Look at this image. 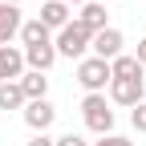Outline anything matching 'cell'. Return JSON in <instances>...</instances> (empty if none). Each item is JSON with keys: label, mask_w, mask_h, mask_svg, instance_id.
I'll return each instance as SVG.
<instances>
[{"label": "cell", "mask_w": 146, "mask_h": 146, "mask_svg": "<svg viewBox=\"0 0 146 146\" xmlns=\"http://www.w3.org/2000/svg\"><path fill=\"white\" fill-rule=\"evenodd\" d=\"M25 146H57V138H49V134H33Z\"/></svg>", "instance_id": "d6986e66"}, {"label": "cell", "mask_w": 146, "mask_h": 146, "mask_svg": "<svg viewBox=\"0 0 146 146\" xmlns=\"http://www.w3.org/2000/svg\"><path fill=\"white\" fill-rule=\"evenodd\" d=\"M25 49L16 45H0V81H21L25 77Z\"/></svg>", "instance_id": "52a82bcc"}, {"label": "cell", "mask_w": 146, "mask_h": 146, "mask_svg": "<svg viewBox=\"0 0 146 146\" xmlns=\"http://www.w3.org/2000/svg\"><path fill=\"white\" fill-rule=\"evenodd\" d=\"M110 73H114V77H142V65H138V57L134 53H122V57H114L110 61Z\"/></svg>", "instance_id": "9a60e30c"}, {"label": "cell", "mask_w": 146, "mask_h": 146, "mask_svg": "<svg viewBox=\"0 0 146 146\" xmlns=\"http://www.w3.org/2000/svg\"><path fill=\"white\" fill-rule=\"evenodd\" d=\"M106 98H110V106H130L134 110L138 102H146V77H114Z\"/></svg>", "instance_id": "277c9868"}, {"label": "cell", "mask_w": 146, "mask_h": 146, "mask_svg": "<svg viewBox=\"0 0 146 146\" xmlns=\"http://www.w3.org/2000/svg\"><path fill=\"white\" fill-rule=\"evenodd\" d=\"M81 122H85V130H94L98 138L114 134V106H110V98L106 94H85L81 98Z\"/></svg>", "instance_id": "7a4b0ae2"}, {"label": "cell", "mask_w": 146, "mask_h": 146, "mask_svg": "<svg viewBox=\"0 0 146 146\" xmlns=\"http://www.w3.org/2000/svg\"><path fill=\"white\" fill-rule=\"evenodd\" d=\"M89 45H94V33H89L77 16L61 29V33H53V49H57V57H69V61H81L89 57Z\"/></svg>", "instance_id": "6da1fadb"}, {"label": "cell", "mask_w": 146, "mask_h": 146, "mask_svg": "<svg viewBox=\"0 0 146 146\" xmlns=\"http://www.w3.org/2000/svg\"><path fill=\"white\" fill-rule=\"evenodd\" d=\"M4 4H16V8H21V4H25V0H4Z\"/></svg>", "instance_id": "7402d4cb"}, {"label": "cell", "mask_w": 146, "mask_h": 146, "mask_svg": "<svg viewBox=\"0 0 146 146\" xmlns=\"http://www.w3.org/2000/svg\"><path fill=\"white\" fill-rule=\"evenodd\" d=\"M21 118H25V126H29L33 134H49V126L57 122V110H53L49 98H41V102H29L21 110Z\"/></svg>", "instance_id": "5b68a950"}, {"label": "cell", "mask_w": 146, "mask_h": 146, "mask_svg": "<svg viewBox=\"0 0 146 146\" xmlns=\"http://www.w3.org/2000/svg\"><path fill=\"white\" fill-rule=\"evenodd\" d=\"M122 45H126V36H122V29H102V33H94V45H89V53L94 57H102V61H114V57H122Z\"/></svg>", "instance_id": "8992f818"}, {"label": "cell", "mask_w": 146, "mask_h": 146, "mask_svg": "<svg viewBox=\"0 0 146 146\" xmlns=\"http://www.w3.org/2000/svg\"><path fill=\"white\" fill-rule=\"evenodd\" d=\"M89 146H134V142H130V138H122V134H106V138L89 142Z\"/></svg>", "instance_id": "e0dca14e"}, {"label": "cell", "mask_w": 146, "mask_h": 146, "mask_svg": "<svg viewBox=\"0 0 146 146\" xmlns=\"http://www.w3.org/2000/svg\"><path fill=\"white\" fill-rule=\"evenodd\" d=\"M134 57H138V65L146 69V36H142V41H138V53H134Z\"/></svg>", "instance_id": "ffe728a7"}, {"label": "cell", "mask_w": 146, "mask_h": 146, "mask_svg": "<svg viewBox=\"0 0 146 146\" xmlns=\"http://www.w3.org/2000/svg\"><path fill=\"white\" fill-rule=\"evenodd\" d=\"M102 4H110V0H102Z\"/></svg>", "instance_id": "603a6c76"}, {"label": "cell", "mask_w": 146, "mask_h": 146, "mask_svg": "<svg viewBox=\"0 0 146 146\" xmlns=\"http://www.w3.org/2000/svg\"><path fill=\"white\" fill-rule=\"evenodd\" d=\"M36 21H41L49 33H61V29L73 21V8H69V4H61V0H45V4H41V16H36Z\"/></svg>", "instance_id": "ba28073f"}, {"label": "cell", "mask_w": 146, "mask_h": 146, "mask_svg": "<svg viewBox=\"0 0 146 146\" xmlns=\"http://www.w3.org/2000/svg\"><path fill=\"white\" fill-rule=\"evenodd\" d=\"M21 25H25V16L16 4H4L0 0V45H8L12 36H21Z\"/></svg>", "instance_id": "9c48e42d"}, {"label": "cell", "mask_w": 146, "mask_h": 146, "mask_svg": "<svg viewBox=\"0 0 146 146\" xmlns=\"http://www.w3.org/2000/svg\"><path fill=\"white\" fill-rule=\"evenodd\" d=\"M110 81H114V73H110V61L94 57V53L77 61V85L85 89V94H106V89H110Z\"/></svg>", "instance_id": "3957f363"}, {"label": "cell", "mask_w": 146, "mask_h": 146, "mask_svg": "<svg viewBox=\"0 0 146 146\" xmlns=\"http://www.w3.org/2000/svg\"><path fill=\"white\" fill-rule=\"evenodd\" d=\"M77 21H81L89 33H102V29H110V21H106V4H102V0H85V4L77 8Z\"/></svg>", "instance_id": "30bf717a"}, {"label": "cell", "mask_w": 146, "mask_h": 146, "mask_svg": "<svg viewBox=\"0 0 146 146\" xmlns=\"http://www.w3.org/2000/svg\"><path fill=\"white\" fill-rule=\"evenodd\" d=\"M49 41H53V33L36 21V16L21 25V49H29V45H49Z\"/></svg>", "instance_id": "5bb4252c"}, {"label": "cell", "mask_w": 146, "mask_h": 146, "mask_svg": "<svg viewBox=\"0 0 146 146\" xmlns=\"http://www.w3.org/2000/svg\"><path fill=\"white\" fill-rule=\"evenodd\" d=\"M53 61H57V49H53V41H49V45H29V49H25V65L36 69V73H49Z\"/></svg>", "instance_id": "8fae6325"}, {"label": "cell", "mask_w": 146, "mask_h": 146, "mask_svg": "<svg viewBox=\"0 0 146 146\" xmlns=\"http://www.w3.org/2000/svg\"><path fill=\"white\" fill-rule=\"evenodd\" d=\"M130 126H134L138 134H146V102H138V106L130 110Z\"/></svg>", "instance_id": "2e32d148"}, {"label": "cell", "mask_w": 146, "mask_h": 146, "mask_svg": "<svg viewBox=\"0 0 146 146\" xmlns=\"http://www.w3.org/2000/svg\"><path fill=\"white\" fill-rule=\"evenodd\" d=\"M29 106V98H25V89H21V81H0V110H25Z\"/></svg>", "instance_id": "4fadbf2b"}, {"label": "cell", "mask_w": 146, "mask_h": 146, "mask_svg": "<svg viewBox=\"0 0 146 146\" xmlns=\"http://www.w3.org/2000/svg\"><path fill=\"white\" fill-rule=\"evenodd\" d=\"M57 146H89V142H85L81 134H73V130H69V134H61V138H57Z\"/></svg>", "instance_id": "ac0fdd59"}, {"label": "cell", "mask_w": 146, "mask_h": 146, "mask_svg": "<svg viewBox=\"0 0 146 146\" xmlns=\"http://www.w3.org/2000/svg\"><path fill=\"white\" fill-rule=\"evenodd\" d=\"M61 4H69V8H73V4H77V8H81V4H85V0H61Z\"/></svg>", "instance_id": "44dd1931"}, {"label": "cell", "mask_w": 146, "mask_h": 146, "mask_svg": "<svg viewBox=\"0 0 146 146\" xmlns=\"http://www.w3.org/2000/svg\"><path fill=\"white\" fill-rule=\"evenodd\" d=\"M21 89H25V98H29V102H41V98H49V73L25 69V77H21Z\"/></svg>", "instance_id": "7c38bea8"}]
</instances>
